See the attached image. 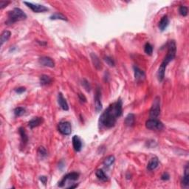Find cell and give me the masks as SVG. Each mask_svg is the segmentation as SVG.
<instances>
[{
    "instance_id": "8fae6325",
    "label": "cell",
    "mask_w": 189,
    "mask_h": 189,
    "mask_svg": "<svg viewBox=\"0 0 189 189\" xmlns=\"http://www.w3.org/2000/svg\"><path fill=\"white\" fill-rule=\"evenodd\" d=\"M189 186V166L188 164L186 165L185 168L184 175L182 179V187L185 188H188Z\"/></svg>"
},
{
    "instance_id": "5b68a950",
    "label": "cell",
    "mask_w": 189,
    "mask_h": 189,
    "mask_svg": "<svg viewBox=\"0 0 189 189\" xmlns=\"http://www.w3.org/2000/svg\"><path fill=\"white\" fill-rule=\"evenodd\" d=\"M146 127L150 130H162L164 128V125L160 120L157 118H151L146 122Z\"/></svg>"
},
{
    "instance_id": "52a82bcc",
    "label": "cell",
    "mask_w": 189,
    "mask_h": 189,
    "mask_svg": "<svg viewBox=\"0 0 189 189\" xmlns=\"http://www.w3.org/2000/svg\"><path fill=\"white\" fill-rule=\"evenodd\" d=\"M24 4L26 5L29 8H30L33 12L35 13H44L49 11V9L44 5L39 4H33L32 2H24Z\"/></svg>"
},
{
    "instance_id": "8992f818",
    "label": "cell",
    "mask_w": 189,
    "mask_h": 189,
    "mask_svg": "<svg viewBox=\"0 0 189 189\" xmlns=\"http://www.w3.org/2000/svg\"><path fill=\"white\" fill-rule=\"evenodd\" d=\"M59 132L63 135H69L72 133V127L71 124L67 121H61L58 126Z\"/></svg>"
},
{
    "instance_id": "836d02e7",
    "label": "cell",
    "mask_w": 189,
    "mask_h": 189,
    "mask_svg": "<svg viewBox=\"0 0 189 189\" xmlns=\"http://www.w3.org/2000/svg\"><path fill=\"white\" fill-rule=\"evenodd\" d=\"M78 96L79 100H80V101L81 103H85L87 101L86 97H85L83 94H81V93H79V94L78 95Z\"/></svg>"
},
{
    "instance_id": "484cf974",
    "label": "cell",
    "mask_w": 189,
    "mask_h": 189,
    "mask_svg": "<svg viewBox=\"0 0 189 189\" xmlns=\"http://www.w3.org/2000/svg\"><path fill=\"white\" fill-rule=\"evenodd\" d=\"M144 51L147 55H148V56H151V55L152 54V53H153L152 45H151V44L148 43V42L146 43V44H145V46H144Z\"/></svg>"
},
{
    "instance_id": "d590c367",
    "label": "cell",
    "mask_w": 189,
    "mask_h": 189,
    "mask_svg": "<svg viewBox=\"0 0 189 189\" xmlns=\"http://www.w3.org/2000/svg\"><path fill=\"white\" fill-rule=\"evenodd\" d=\"M39 180L41 182H42L44 185H46L47 181V177H45V176H41V177H40V178H39Z\"/></svg>"
},
{
    "instance_id": "44dd1931",
    "label": "cell",
    "mask_w": 189,
    "mask_h": 189,
    "mask_svg": "<svg viewBox=\"0 0 189 189\" xmlns=\"http://www.w3.org/2000/svg\"><path fill=\"white\" fill-rule=\"evenodd\" d=\"M11 33L8 30H5L1 35V38H0V44H1V46H2L4 44V43H5L6 41H8V39L11 38Z\"/></svg>"
},
{
    "instance_id": "f546056e",
    "label": "cell",
    "mask_w": 189,
    "mask_h": 189,
    "mask_svg": "<svg viewBox=\"0 0 189 189\" xmlns=\"http://www.w3.org/2000/svg\"><path fill=\"white\" fill-rule=\"evenodd\" d=\"M38 154L41 157H46L47 155V151L46 148H44L43 146L39 147L38 148Z\"/></svg>"
},
{
    "instance_id": "6da1fadb",
    "label": "cell",
    "mask_w": 189,
    "mask_h": 189,
    "mask_svg": "<svg viewBox=\"0 0 189 189\" xmlns=\"http://www.w3.org/2000/svg\"><path fill=\"white\" fill-rule=\"evenodd\" d=\"M123 103L120 99L112 103L101 114L98 121L100 129H110L114 127L117 118L122 115Z\"/></svg>"
},
{
    "instance_id": "e0dca14e",
    "label": "cell",
    "mask_w": 189,
    "mask_h": 189,
    "mask_svg": "<svg viewBox=\"0 0 189 189\" xmlns=\"http://www.w3.org/2000/svg\"><path fill=\"white\" fill-rule=\"evenodd\" d=\"M90 56H91L92 61H93L95 68L98 69V70H100V69L102 68V64H101V60L99 59L98 56L93 53H92L91 54H90Z\"/></svg>"
},
{
    "instance_id": "7402d4cb",
    "label": "cell",
    "mask_w": 189,
    "mask_h": 189,
    "mask_svg": "<svg viewBox=\"0 0 189 189\" xmlns=\"http://www.w3.org/2000/svg\"><path fill=\"white\" fill-rule=\"evenodd\" d=\"M40 84L41 86H46V85H49L52 83V78L50 76L47 75H42L40 76Z\"/></svg>"
},
{
    "instance_id": "4fadbf2b",
    "label": "cell",
    "mask_w": 189,
    "mask_h": 189,
    "mask_svg": "<svg viewBox=\"0 0 189 189\" xmlns=\"http://www.w3.org/2000/svg\"><path fill=\"white\" fill-rule=\"evenodd\" d=\"M72 146H73L75 151L77 152H79L81 150L82 142L78 135H74L73 138H72Z\"/></svg>"
},
{
    "instance_id": "4316f807",
    "label": "cell",
    "mask_w": 189,
    "mask_h": 189,
    "mask_svg": "<svg viewBox=\"0 0 189 189\" xmlns=\"http://www.w3.org/2000/svg\"><path fill=\"white\" fill-rule=\"evenodd\" d=\"M25 113V109L23 107H17L14 109V114L17 117L22 116Z\"/></svg>"
},
{
    "instance_id": "d4e9b609",
    "label": "cell",
    "mask_w": 189,
    "mask_h": 189,
    "mask_svg": "<svg viewBox=\"0 0 189 189\" xmlns=\"http://www.w3.org/2000/svg\"><path fill=\"white\" fill-rule=\"evenodd\" d=\"M114 161H115L114 156L110 155V156L107 157L104 160V161H103V165H104L106 167H109V166H111L113 163H114Z\"/></svg>"
},
{
    "instance_id": "7c38bea8",
    "label": "cell",
    "mask_w": 189,
    "mask_h": 189,
    "mask_svg": "<svg viewBox=\"0 0 189 189\" xmlns=\"http://www.w3.org/2000/svg\"><path fill=\"white\" fill-rule=\"evenodd\" d=\"M58 103H59V106L64 111H68L69 110V106L68 103H67V101H66L65 98L63 96L62 93H59L58 95Z\"/></svg>"
},
{
    "instance_id": "1f68e13d",
    "label": "cell",
    "mask_w": 189,
    "mask_h": 189,
    "mask_svg": "<svg viewBox=\"0 0 189 189\" xmlns=\"http://www.w3.org/2000/svg\"><path fill=\"white\" fill-rule=\"evenodd\" d=\"M25 91H26V88L23 87H19V88L15 89V92L17 93H18V94H22V93H23L24 92H25Z\"/></svg>"
},
{
    "instance_id": "5bb4252c",
    "label": "cell",
    "mask_w": 189,
    "mask_h": 189,
    "mask_svg": "<svg viewBox=\"0 0 189 189\" xmlns=\"http://www.w3.org/2000/svg\"><path fill=\"white\" fill-rule=\"evenodd\" d=\"M134 72H135V78L137 81H143L146 77V74L142 69H140L139 67L135 66L134 67Z\"/></svg>"
},
{
    "instance_id": "4dcf8cb0",
    "label": "cell",
    "mask_w": 189,
    "mask_h": 189,
    "mask_svg": "<svg viewBox=\"0 0 189 189\" xmlns=\"http://www.w3.org/2000/svg\"><path fill=\"white\" fill-rule=\"evenodd\" d=\"M82 84H83V86L84 87V88L86 89L87 91H90V89H91V87H90V84H89V82L87 81V80H85V79H84L83 80V83H82Z\"/></svg>"
},
{
    "instance_id": "30bf717a",
    "label": "cell",
    "mask_w": 189,
    "mask_h": 189,
    "mask_svg": "<svg viewBox=\"0 0 189 189\" xmlns=\"http://www.w3.org/2000/svg\"><path fill=\"white\" fill-rule=\"evenodd\" d=\"M38 63L44 67H51V68L55 67V61L48 56H43V57L40 58L38 59Z\"/></svg>"
},
{
    "instance_id": "ba28073f",
    "label": "cell",
    "mask_w": 189,
    "mask_h": 189,
    "mask_svg": "<svg viewBox=\"0 0 189 189\" xmlns=\"http://www.w3.org/2000/svg\"><path fill=\"white\" fill-rule=\"evenodd\" d=\"M79 173L78 172H72V173H69V174H66L63 179L60 181V182H59V187H63L64 185H65V182H67V180H72V181H75L77 180L79 177Z\"/></svg>"
},
{
    "instance_id": "83f0119b",
    "label": "cell",
    "mask_w": 189,
    "mask_h": 189,
    "mask_svg": "<svg viewBox=\"0 0 189 189\" xmlns=\"http://www.w3.org/2000/svg\"><path fill=\"white\" fill-rule=\"evenodd\" d=\"M179 12L180 14L182 17H186L188 15V8L185 6H180L179 8Z\"/></svg>"
},
{
    "instance_id": "9c48e42d",
    "label": "cell",
    "mask_w": 189,
    "mask_h": 189,
    "mask_svg": "<svg viewBox=\"0 0 189 189\" xmlns=\"http://www.w3.org/2000/svg\"><path fill=\"white\" fill-rule=\"evenodd\" d=\"M101 90H100L99 87H98L96 89V92H95V108L97 112H101V109H102V103H101Z\"/></svg>"
},
{
    "instance_id": "d6a6232c",
    "label": "cell",
    "mask_w": 189,
    "mask_h": 189,
    "mask_svg": "<svg viewBox=\"0 0 189 189\" xmlns=\"http://www.w3.org/2000/svg\"><path fill=\"white\" fill-rule=\"evenodd\" d=\"M10 3H11V2L9 1H0V8L3 9Z\"/></svg>"
},
{
    "instance_id": "3957f363",
    "label": "cell",
    "mask_w": 189,
    "mask_h": 189,
    "mask_svg": "<svg viewBox=\"0 0 189 189\" xmlns=\"http://www.w3.org/2000/svg\"><path fill=\"white\" fill-rule=\"evenodd\" d=\"M27 19V15L22 9L16 8L13 11H9L8 14V20L5 23L7 25H12L15 22H19V21H23Z\"/></svg>"
},
{
    "instance_id": "d6986e66",
    "label": "cell",
    "mask_w": 189,
    "mask_h": 189,
    "mask_svg": "<svg viewBox=\"0 0 189 189\" xmlns=\"http://www.w3.org/2000/svg\"><path fill=\"white\" fill-rule=\"evenodd\" d=\"M19 135L21 136V141H22V144L23 145V146L25 147L26 146V144L28 142V138H27V135L26 134L25 132V129L22 127H20L19 129Z\"/></svg>"
},
{
    "instance_id": "7a4b0ae2",
    "label": "cell",
    "mask_w": 189,
    "mask_h": 189,
    "mask_svg": "<svg viewBox=\"0 0 189 189\" xmlns=\"http://www.w3.org/2000/svg\"><path fill=\"white\" fill-rule=\"evenodd\" d=\"M167 47V55L164 58L163 61L161 63L160 66L157 71V78L160 81H162L164 79L165 72H166V67H167L168 64L171 61H173V59L175 58L176 53H177V46H176V43L174 40H171V41H169L168 42Z\"/></svg>"
},
{
    "instance_id": "cb8c5ba5",
    "label": "cell",
    "mask_w": 189,
    "mask_h": 189,
    "mask_svg": "<svg viewBox=\"0 0 189 189\" xmlns=\"http://www.w3.org/2000/svg\"><path fill=\"white\" fill-rule=\"evenodd\" d=\"M50 19L51 20H63V21H67V18L65 17L64 15H63L62 14H60V13H55L53 15L50 16Z\"/></svg>"
},
{
    "instance_id": "f1b7e54d",
    "label": "cell",
    "mask_w": 189,
    "mask_h": 189,
    "mask_svg": "<svg viewBox=\"0 0 189 189\" xmlns=\"http://www.w3.org/2000/svg\"><path fill=\"white\" fill-rule=\"evenodd\" d=\"M104 61H106V64H107L109 66H110V67H114V66L115 65V63H114V59H113L112 58L109 57V56H106V57H105Z\"/></svg>"
},
{
    "instance_id": "74e56055",
    "label": "cell",
    "mask_w": 189,
    "mask_h": 189,
    "mask_svg": "<svg viewBox=\"0 0 189 189\" xmlns=\"http://www.w3.org/2000/svg\"><path fill=\"white\" fill-rule=\"evenodd\" d=\"M37 42L39 43V44L41 45V46H44V45H46V42H44H44H40L39 41H37Z\"/></svg>"
},
{
    "instance_id": "9a60e30c",
    "label": "cell",
    "mask_w": 189,
    "mask_h": 189,
    "mask_svg": "<svg viewBox=\"0 0 189 189\" xmlns=\"http://www.w3.org/2000/svg\"><path fill=\"white\" fill-rule=\"evenodd\" d=\"M44 122V120L42 117H33L32 120H30L28 123V126L30 127V129H33L35 127H38L41 124H42Z\"/></svg>"
},
{
    "instance_id": "ac0fdd59",
    "label": "cell",
    "mask_w": 189,
    "mask_h": 189,
    "mask_svg": "<svg viewBox=\"0 0 189 189\" xmlns=\"http://www.w3.org/2000/svg\"><path fill=\"white\" fill-rule=\"evenodd\" d=\"M169 25V19L168 17V16H164L162 19H160L159 22V25H158V27H159L160 30L161 31H164L167 27Z\"/></svg>"
},
{
    "instance_id": "ffe728a7",
    "label": "cell",
    "mask_w": 189,
    "mask_h": 189,
    "mask_svg": "<svg viewBox=\"0 0 189 189\" xmlns=\"http://www.w3.org/2000/svg\"><path fill=\"white\" fill-rule=\"evenodd\" d=\"M135 116L132 113H129L128 115L126 117L125 119V124L127 127H132L135 123Z\"/></svg>"
},
{
    "instance_id": "2e32d148",
    "label": "cell",
    "mask_w": 189,
    "mask_h": 189,
    "mask_svg": "<svg viewBox=\"0 0 189 189\" xmlns=\"http://www.w3.org/2000/svg\"><path fill=\"white\" fill-rule=\"evenodd\" d=\"M159 160L157 157H153L152 159H151V160L149 161V163H148V166H147V169L148 171H154L159 166Z\"/></svg>"
},
{
    "instance_id": "603a6c76",
    "label": "cell",
    "mask_w": 189,
    "mask_h": 189,
    "mask_svg": "<svg viewBox=\"0 0 189 189\" xmlns=\"http://www.w3.org/2000/svg\"><path fill=\"white\" fill-rule=\"evenodd\" d=\"M95 175H96V177H98L100 180L103 181V182H106V181L108 180V177L106 175V174H105L102 169H98V170H97L96 172H95Z\"/></svg>"
},
{
    "instance_id": "277c9868",
    "label": "cell",
    "mask_w": 189,
    "mask_h": 189,
    "mask_svg": "<svg viewBox=\"0 0 189 189\" xmlns=\"http://www.w3.org/2000/svg\"><path fill=\"white\" fill-rule=\"evenodd\" d=\"M160 114V98L156 97L153 101L152 106L149 111V116L151 118H157Z\"/></svg>"
},
{
    "instance_id": "8d00e7d4",
    "label": "cell",
    "mask_w": 189,
    "mask_h": 189,
    "mask_svg": "<svg viewBox=\"0 0 189 189\" xmlns=\"http://www.w3.org/2000/svg\"><path fill=\"white\" fill-rule=\"evenodd\" d=\"M78 187V185H70V186L68 187V188H77Z\"/></svg>"
},
{
    "instance_id": "e575fe53",
    "label": "cell",
    "mask_w": 189,
    "mask_h": 189,
    "mask_svg": "<svg viewBox=\"0 0 189 189\" xmlns=\"http://www.w3.org/2000/svg\"><path fill=\"white\" fill-rule=\"evenodd\" d=\"M161 179H162L163 180H169V179H170V176H169V174H168L167 172H165L163 173V174L161 176Z\"/></svg>"
}]
</instances>
